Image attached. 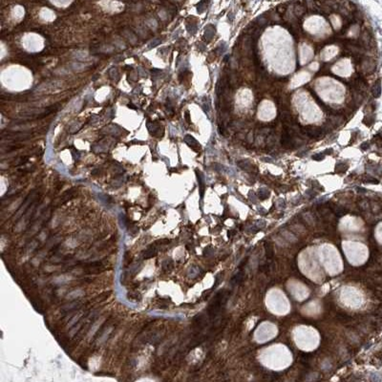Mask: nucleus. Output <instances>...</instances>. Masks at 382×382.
I'll return each mask as SVG.
<instances>
[{
    "mask_svg": "<svg viewBox=\"0 0 382 382\" xmlns=\"http://www.w3.org/2000/svg\"><path fill=\"white\" fill-rule=\"evenodd\" d=\"M303 131L308 137H312V138H320L323 136V131H322L321 127H316V126H307L303 128Z\"/></svg>",
    "mask_w": 382,
    "mask_h": 382,
    "instance_id": "f257e3e1",
    "label": "nucleus"
},
{
    "mask_svg": "<svg viewBox=\"0 0 382 382\" xmlns=\"http://www.w3.org/2000/svg\"><path fill=\"white\" fill-rule=\"evenodd\" d=\"M281 143L286 148H291L292 147V136L288 134L285 130L282 134V139H281Z\"/></svg>",
    "mask_w": 382,
    "mask_h": 382,
    "instance_id": "f03ea898",
    "label": "nucleus"
},
{
    "mask_svg": "<svg viewBox=\"0 0 382 382\" xmlns=\"http://www.w3.org/2000/svg\"><path fill=\"white\" fill-rule=\"evenodd\" d=\"M362 69L364 72L371 73L375 69V64L372 59H366L362 63Z\"/></svg>",
    "mask_w": 382,
    "mask_h": 382,
    "instance_id": "7ed1b4c3",
    "label": "nucleus"
},
{
    "mask_svg": "<svg viewBox=\"0 0 382 382\" xmlns=\"http://www.w3.org/2000/svg\"><path fill=\"white\" fill-rule=\"evenodd\" d=\"M307 12V8L302 4H296L293 6V13L296 17H302Z\"/></svg>",
    "mask_w": 382,
    "mask_h": 382,
    "instance_id": "20e7f679",
    "label": "nucleus"
},
{
    "mask_svg": "<svg viewBox=\"0 0 382 382\" xmlns=\"http://www.w3.org/2000/svg\"><path fill=\"white\" fill-rule=\"evenodd\" d=\"M330 122L332 124V126L334 128L338 127L344 122V118L341 117L340 115H332V116L330 117Z\"/></svg>",
    "mask_w": 382,
    "mask_h": 382,
    "instance_id": "39448f33",
    "label": "nucleus"
},
{
    "mask_svg": "<svg viewBox=\"0 0 382 382\" xmlns=\"http://www.w3.org/2000/svg\"><path fill=\"white\" fill-rule=\"evenodd\" d=\"M83 294H84V291L82 290H74L67 294L66 299L67 300H75L76 298H80V297L82 296Z\"/></svg>",
    "mask_w": 382,
    "mask_h": 382,
    "instance_id": "423d86ee",
    "label": "nucleus"
},
{
    "mask_svg": "<svg viewBox=\"0 0 382 382\" xmlns=\"http://www.w3.org/2000/svg\"><path fill=\"white\" fill-rule=\"evenodd\" d=\"M372 94L375 97H379L381 94V82L380 80H376L375 83L372 87Z\"/></svg>",
    "mask_w": 382,
    "mask_h": 382,
    "instance_id": "0eeeda50",
    "label": "nucleus"
},
{
    "mask_svg": "<svg viewBox=\"0 0 382 382\" xmlns=\"http://www.w3.org/2000/svg\"><path fill=\"white\" fill-rule=\"evenodd\" d=\"M360 40L364 45L369 46L371 43V35L368 31H364L360 35Z\"/></svg>",
    "mask_w": 382,
    "mask_h": 382,
    "instance_id": "6e6552de",
    "label": "nucleus"
},
{
    "mask_svg": "<svg viewBox=\"0 0 382 382\" xmlns=\"http://www.w3.org/2000/svg\"><path fill=\"white\" fill-rule=\"evenodd\" d=\"M280 119L286 123H292V116L286 111H284L280 114Z\"/></svg>",
    "mask_w": 382,
    "mask_h": 382,
    "instance_id": "1a4fd4ad",
    "label": "nucleus"
},
{
    "mask_svg": "<svg viewBox=\"0 0 382 382\" xmlns=\"http://www.w3.org/2000/svg\"><path fill=\"white\" fill-rule=\"evenodd\" d=\"M238 165L242 169L247 170V171H251L253 167H254V166H253L249 162H247V160H240V162H238Z\"/></svg>",
    "mask_w": 382,
    "mask_h": 382,
    "instance_id": "9d476101",
    "label": "nucleus"
},
{
    "mask_svg": "<svg viewBox=\"0 0 382 382\" xmlns=\"http://www.w3.org/2000/svg\"><path fill=\"white\" fill-rule=\"evenodd\" d=\"M267 23H269V19H267L265 15H260L256 18V24H257L259 27H261V28L265 27Z\"/></svg>",
    "mask_w": 382,
    "mask_h": 382,
    "instance_id": "9b49d317",
    "label": "nucleus"
},
{
    "mask_svg": "<svg viewBox=\"0 0 382 382\" xmlns=\"http://www.w3.org/2000/svg\"><path fill=\"white\" fill-rule=\"evenodd\" d=\"M275 143H276V138H275V136H274V135H272V134H271V135L267 136V139H266V145H267V147H272V146H274V145H275Z\"/></svg>",
    "mask_w": 382,
    "mask_h": 382,
    "instance_id": "f8f14e48",
    "label": "nucleus"
},
{
    "mask_svg": "<svg viewBox=\"0 0 382 382\" xmlns=\"http://www.w3.org/2000/svg\"><path fill=\"white\" fill-rule=\"evenodd\" d=\"M71 280V276H67V275H61V276H58L56 278H54V282L56 284H65L68 281Z\"/></svg>",
    "mask_w": 382,
    "mask_h": 382,
    "instance_id": "ddd939ff",
    "label": "nucleus"
},
{
    "mask_svg": "<svg viewBox=\"0 0 382 382\" xmlns=\"http://www.w3.org/2000/svg\"><path fill=\"white\" fill-rule=\"evenodd\" d=\"M305 1V5H306V8H307L308 10H310V11H314L316 10V4H315V0H304Z\"/></svg>",
    "mask_w": 382,
    "mask_h": 382,
    "instance_id": "4468645a",
    "label": "nucleus"
},
{
    "mask_svg": "<svg viewBox=\"0 0 382 382\" xmlns=\"http://www.w3.org/2000/svg\"><path fill=\"white\" fill-rule=\"evenodd\" d=\"M264 143H266L265 141V136H263V135H258L257 137L255 138V140H254V145H256V146H261V145H263L264 144Z\"/></svg>",
    "mask_w": 382,
    "mask_h": 382,
    "instance_id": "2eb2a0df",
    "label": "nucleus"
},
{
    "mask_svg": "<svg viewBox=\"0 0 382 382\" xmlns=\"http://www.w3.org/2000/svg\"><path fill=\"white\" fill-rule=\"evenodd\" d=\"M342 6L345 7L349 12H353V11H355V6L350 1H343Z\"/></svg>",
    "mask_w": 382,
    "mask_h": 382,
    "instance_id": "dca6fc26",
    "label": "nucleus"
},
{
    "mask_svg": "<svg viewBox=\"0 0 382 382\" xmlns=\"http://www.w3.org/2000/svg\"><path fill=\"white\" fill-rule=\"evenodd\" d=\"M373 121H375V117H372V116H366L364 118V119H363V123H364L365 125H367V126H371L373 123Z\"/></svg>",
    "mask_w": 382,
    "mask_h": 382,
    "instance_id": "f3484780",
    "label": "nucleus"
},
{
    "mask_svg": "<svg viewBox=\"0 0 382 382\" xmlns=\"http://www.w3.org/2000/svg\"><path fill=\"white\" fill-rule=\"evenodd\" d=\"M269 19L273 21V22H276V23L280 22V21H281L280 15L277 12L276 13H271V15H269Z\"/></svg>",
    "mask_w": 382,
    "mask_h": 382,
    "instance_id": "a211bd4d",
    "label": "nucleus"
},
{
    "mask_svg": "<svg viewBox=\"0 0 382 382\" xmlns=\"http://www.w3.org/2000/svg\"><path fill=\"white\" fill-rule=\"evenodd\" d=\"M286 10H288V7H286V5H285V4H281V5H279V6L276 8V12L279 13L280 15H285L286 12Z\"/></svg>",
    "mask_w": 382,
    "mask_h": 382,
    "instance_id": "6ab92c4d",
    "label": "nucleus"
},
{
    "mask_svg": "<svg viewBox=\"0 0 382 382\" xmlns=\"http://www.w3.org/2000/svg\"><path fill=\"white\" fill-rule=\"evenodd\" d=\"M231 125H232V129H234V130H241L242 128L244 127V124H243V122L240 121H233Z\"/></svg>",
    "mask_w": 382,
    "mask_h": 382,
    "instance_id": "aec40b11",
    "label": "nucleus"
},
{
    "mask_svg": "<svg viewBox=\"0 0 382 382\" xmlns=\"http://www.w3.org/2000/svg\"><path fill=\"white\" fill-rule=\"evenodd\" d=\"M338 13H339L340 15H344V16H349V15H350V12H349V11L346 9V8L344 6H342V5H341L340 7H338Z\"/></svg>",
    "mask_w": 382,
    "mask_h": 382,
    "instance_id": "412c9836",
    "label": "nucleus"
},
{
    "mask_svg": "<svg viewBox=\"0 0 382 382\" xmlns=\"http://www.w3.org/2000/svg\"><path fill=\"white\" fill-rule=\"evenodd\" d=\"M245 140H247V141L249 144L254 143V133H253V131H250V132L247 134V137H245Z\"/></svg>",
    "mask_w": 382,
    "mask_h": 382,
    "instance_id": "4be33fe9",
    "label": "nucleus"
},
{
    "mask_svg": "<svg viewBox=\"0 0 382 382\" xmlns=\"http://www.w3.org/2000/svg\"><path fill=\"white\" fill-rule=\"evenodd\" d=\"M347 168H348V166H347V164H345V163H337L336 164V171H338V172H344V171L347 170Z\"/></svg>",
    "mask_w": 382,
    "mask_h": 382,
    "instance_id": "5701e85b",
    "label": "nucleus"
},
{
    "mask_svg": "<svg viewBox=\"0 0 382 382\" xmlns=\"http://www.w3.org/2000/svg\"><path fill=\"white\" fill-rule=\"evenodd\" d=\"M260 132H261V135L269 136V135H271V134L272 130L269 127H264V128H262V129L260 130Z\"/></svg>",
    "mask_w": 382,
    "mask_h": 382,
    "instance_id": "b1692460",
    "label": "nucleus"
},
{
    "mask_svg": "<svg viewBox=\"0 0 382 382\" xmlns=\"http://www.w3.org/2000/svg\"><path fill=\"white\" fill-rule=\"evenodd\" d=\"M101 323H102V321H100V322H97V323H96V324L94 325V327H93V328H92V330H91V331H90V332H89V336H90V337H91L92 335L94 334L96 332H97V328H99V325L101 324Z\"/></svg>",
    "mask_w": 382,
    "mask_h": 382,
    "instance_id": "393cba45",
    "label": "nucleus"
},
{
    "mask_svg": "<svg viewBox=\"0 0 382 382\" xmlns=\"http://www.w3.org/2000/svg\"><path fill=\"white\" fill-rule=\"evenodd\" d=\"M353 101L357 104L362 101V96L359 93H354L353 94Z\"/></svg>",
    "mask_w": 382,
    "mask_h": 382,
    "instance_id": "a878e982",
    "label": "nucleus"
},
{
    "mask_svg": "<svg viewBox=\"0 0 382 382\" xmlns=\"http://www.w3.org/2000/svg\"><path fill=\"white\" fill-rule=\"evenodd\" d=\"M324 158H325V154H323V153H318V154H315L312 156V159L314 160H324Z\"/></svg>",
    "mask_w": 382,
    "mask_h": 382,
    "instance_id": "bb28decb",
    "label": "nucleus"
},
{
    "mask_svg": "<svg viewBox=\"0 0 382 382\" xmlns=\"http://www.w3.org/2000/svg\"><path fill=\"white\" fill-rule=\"evenodd\" d=\"M57 269H58V267H56V266H47V267H45V271H48V272H53L54 271H57Z\"/></svg>",
    "mask_w": 382,
    "mask_h": 382,
    "instance_id": "cd10ccee",
    "label": "nucleus"
},
{
    "mask_svg": "<svg viewBox=\"0 0 382 382\" xmlns=\"http://www.w3.org/2000/svg\"><path fill=\"white\" fill-rule=\"evenodd\" d=\"M360 147H361L362 150H367L370 147V144H369V143H364L361 144V146H360Z\"/></svg>",
    "mask_w": 382,
    "mask_h": 382,
    "instance_id": "c85d7f7f",
    "label": "nucleus"
},
{
    "mask_svg": "<svg viewBox=\"0 0 382 382\" xmlns=\"http://www.w3.org/2000/svg\"><path fill=\"white\" fill-rule=\"evenodd\" d=\"M219 130H220V133L222 134L223 136H226V132H225V127H223V125H220V127H219Z\"/></svg>",
    "mask_w": 382,
    "mask_h": 382,
    "instance_id": "c756f323",
    "label": "nucleus"
},
{
    "mask_svg": "<svg viewBox=\"0 0 382 382\" xmlns=\"http://www.w3.org/2000/svg\"><path fill=\"white\" fill-rule=\"evenodd\" d=\"M78 320V316H75V317L73 318V320H72V322H70L69 324H68V327H71V326H73L74 324L76 323V321Z\"/></svg>",
    "mask_w": 382,
    "mask_h": 382,
    "instance_id": "7c9ffc66",
    "label": "nucleus"
},
{
    "mask_svg": "<svg viewBox=\"0 0 382 382\" xmlns=\"http://www.w3.org/2000/svg\"><path fill=\"white\" fill-rule=\"evenodd\" d=\"M245 137H247V136L244 135V134H242V133H238V134H237V138H238L239 140H245Z\"/></svg>",
    "mask_w": 382,
    "mask_h": 382,
    "instance_id": "2f4dec72",
    "label": "nucleus"
},
{
    "mask_svg": "<svg viewBox=\"0 0 382 382\" xmlns=\"http://www.w3.org/2000/svg\"><path fill=\"white\" fill-rule=\"evenodd\" d=\"M332 149L331 148V149H327L326 151L324 152V154L325 155H330V154H332Z\"/></svg>",
    "mask_w": 382,
    "mask_h": 382,
    "instance_id": "473e14b6",
    "label": "nucleus"
}]
</instances>
